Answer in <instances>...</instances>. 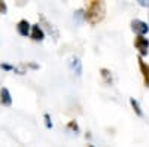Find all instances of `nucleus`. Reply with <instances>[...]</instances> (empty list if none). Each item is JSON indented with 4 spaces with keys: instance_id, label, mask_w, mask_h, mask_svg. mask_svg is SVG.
<instances>
[{
    "instance_id": "f257e3e1",
    "label": "nucleus",
    "mask_w": 149,
    "mask_h": 147,
    "mask_svg": "<svg viewBox=\"0 0 149 147\" xmlns=\"http://www.w3.org/2000/svg\"><path fill=\"white\" fill-rule=\"evenodd\" d=\"M106 17V3L100 0H91L84 9V19L88 21L91 26H97Z\"/></svg>"
},
{
    "instance_id": "4468645a",
    "label": "nucleus",
    "mask_w": 149,
    "mask_h": 147,
    "mask_svg": "<svg viewBox=\"0 0 149 147\" xmlns=\"http://www.w3.org/2000/svg\"><path fill=\"white\" fill-rule=\"evenodd\" d=\"M0 68H2V70H6V71H15V66L8 64V63H2V64H0Z\"/></svg>"
},
{
    "instance_id": "1a4fd4ad",
    "label": "nucleus",
    "mask_w": 149,
    "mask_h": 147,
    "mask_svg": "<svg viewBox=\"0 0 149 147\" xmlns=\"http://www.w3.org/2000/svg\"><path fill=\"white\" fill-rule=\"evenodd\" d=\"M0 103H2L3 106H6V107L12 106V95H10V91L8 88L0 89Z\"/></svg>"
},
{
    "instance_id": "f03ea898",
    "label": "nucleus",
    "mask_w": 149,
    "mask_h": 147,
    "mask_svg": "<svg viewBox=\"0 0 149 147\" xmlns=\"http://www.w3.org/2000/svg\"><path fill=\"white\" fill-rule=\"evenodd\" d=\"M134 48L137 49L139 57H146L149 52V39L145 36H136L134 37Z\"/></svg>"
},
{
    "instance_id": "ddd939ff",
    "label": "nucleus",
    "mask_w": 149,
    "mask_h": 147,
    "mask_svg": "<svg viewBox=\"0 0 149 147\" xmlns=\"http://www.w3.org/2000/svg\"><path fill=\"white\" fill-rule=\"evenodd\" d=\"M43 119H45V126L48 129H52L54 124H52V119H51V116H49V113H45L43 115Z\"/></svg>"
},
{
    "instance_id": "20e7f679",
    "label": "nucleus",
    "mask_w": 149,
    "mask_h": 147,
    "mask_svg": "<svg viewBox=\"0 0 149 147\" xmlns=\"http://www.w3.org/2000/svg\"><path fill=\"white\" fill-rule=\"evenodd\" d=\"M131 30L137 36H145L149 31V24H146L142 19H133L131 21Z\"/></svg>"
},
{
    "instance_id": "9b49d317",
    "label": "nucleus",
    "mask_w": 149,
    "mask_h": 147,
    "mask_svg": "<svg viewBox=\"0 0 149 147\" xmlns=\"http://www.w3.org/2000/svg\"><path fill=\"white\" fill-rule=\"evenodd\" d=\"M130 104H131V107H133V110H134V113L137 115L139 117H143V110H142L139 101L136 100V98H130Z\"/></svg>"
},
{
    "instance_id": "9d476101",
    "label": "nucleus",
    "mask_w": 149,
    "mask_h": 147,
    "mask_svg": "<svg viewBox=\"0 0 149 147\" xmlns=\"http://www.w3.org/2000/svg\"><path fill=\"white\" fill-rule=\"evenodd\" d=\"M100 76H102V79H103V82L106 85H112V83H113V79H112V71L109 68H102L100 70Z\"/></svg>"
},
{
    "instance_id": "39448f33",
    "label": "nucleus",
    "mask_w": 149,
    "mask_h": 147,
    "mask_svg": "<svg viewBox=\"0 0 149 147\" xmlns=\"http://www.w3.org/2000/svg\"><path fill=\"white\" fill-rule=\"evenodd\" d=\"M30 31H31V24L29 19H19L17 22V33L22 37H30Z\"/></svg>"
},
{
    "instance_id": "f8f14e48",
    "label": "nucleus",
    "mask_w": 149,
    "mask_h": 147,
    "mask_svg": "<svg viewBox=\"0 0 149 147\" xmlns=\"http://www.w3.org/2000/svg\"><path fill=\"white\" fill-rule=\"evenodd\" d=\"M67 129L73 131L74 134H78V132L81 131V128H79V124H78L76 120H69V124H67Z\"/></svg>"
},
{
    "instance_id": "0eeeda50",
    "label": "nucleus",
    "mask_w": 149,
    "mask_h": 147,
    "mask_svg": "<svg viewBox=\"0 0 149 147\" xmlns=\"http://www.w3.org/2000/svg\"><path fill=\"white\" fill-rule=\"evenodd\" d=\"M137 63H139V68H140V73L143 76V80H145V86L149 88V64L142 57H137Z\"/></svg>"
},
{
    "instance_id": "f3484780",
    "label": "nucleus",
    "mask_w": 149,
    "mask_h": 147,
    "mask_svg": "<svg viewBox=\"0 0 149 147\" xmlns=\"http://www.w3.org/2000/svg\"><path fill=\"white\" fill-rule=\"evenodd\" d=\"M139 5H142V6H149V2H143V0H140Z\"/></svg>"
},
{
    "instance_id": "6e6552de",
    "label": "nucleus",
    "mask_w": 149,
    "mask_h": 147,
    "mask_svg": "<svg viewBox=\"0 0 149 147\" xmlns=\"http://www.w3.org/2000/svg\"><path fill=\"white\" fill-rule=\"evenodd\" d=\"M69 66H70V70L74 73L76 76H82L84 73V67H82V61L78 58V57H72L70 61H69Z\"/></svg>"
},
{
    "instance_id": "7ed1b4c3",
    "label": "nucleus",
    "mask_w": 149,
    "mask_h": 147,
    "mask_svg": "<svg viewBox=\"0 0 149 147\" xmlns=\"http://www.w3.org/2000/svg\"><path fill=\"white\" fill-rule=\"evenodd\" d=\"M40 21H42L40 27H42V30H43V31H46L48 34H51L54 39H58V37H60V31H58V28L54 26L52 22H49V21L46 19V17H45V15H40Z\"/></svg>"
},
{
    "instance_id": "a211bd4d",
    "label": "nucleus",
    "mask_w": 149,
    "mask_h": 147,
    "mask_svg": "<svg viewBox=\"0 0 149 147\" xmlns=\"http://www.w3.org/2000/svg\"><path fill=\"white\" fill-rule=\"evenodd\" d=\"M86 147H94V146H93V144H88V146H86Z\"/></svg>"
},
{
    "instance_id": "2eb2a0df",
    "label": "nucleus",
    "mask_w": 149,
    "mask_h": 147,
    "mask_svg": "<svg viewBox=\"0 0 149 147\" xmlns=\"http://www.w3.org/2000/svg\"><path fill=\"white\" fill-rule=\"evenodd\" d=\"M0 14H2V15L8 14V5L5 2H2V0H0Z\"/></svg>"
},
{
    "instance_id": "423d86ee",
    "label": "nucleus",
    "mask_w": 149,
    "mask_h": 147,
    "mask_svg": "<svg viewBox=\"0 0 149 147\" xmlns=\"http://www.w3.org/2000/svg\"><path fill=\"white\" fill-rule=\"evenodd\" d=\"M30 37L34 40V42H42L45 39V31L42 30L40 24H31V31H30Z\"/></svg>"
},
{
    "instance_id": "dca6fc26",
    "label": "nucleus",
    "mask_w": 149,
    "mask_h": 147,
    "mask_svg": "<svg viewBox=\"0 0 149 147\" xmlns=\"http://www.w3.org/2000/svg\"><path fill=\"white\" fill-rule=\"evenodd\" d=\"M26 67H30V68H34V70L39 68V66H37L36 63H27V64H26Z\"/></svg>"
}]
</instances>
